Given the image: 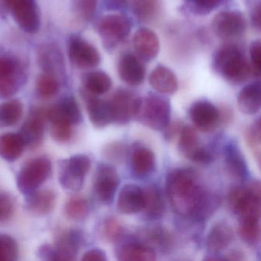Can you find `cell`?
Instances as JSON below:
<instances>
[{"instance_id":"6da1fadb","label":"cell","mask_w":261,"mask_h":261,"mask_svg":"<svg viewBox=\"0 0 261 261\" xmlns=\"http://www.w3.org/2000/svg\"><path fill=\"white\" fill-rule=\"evenodd\" d=\"M166 192L172 208L178 215L192 216L204 189L199 186L197 174L191 169H175L166 179Z\"/></svg>"},{"instance_id":"7a4b0ae2","label":"cell","mask_w":261,"mask_h":261,"mask_svg":"<svg viewBox=\"0 0 261 261\" xmlns=\"http://www.w3.org/2000/svg\"><path fill=\"white\" fill-rule=\"evenodd\" d=\"M171 105L169 100L159 95L139 98L134 119L154 130H162L170 123Z\"/></svg>"},{"instance_id":"3957f363","label":"cell","mask_w":261,"mask_h":261,"mask_svg":"<svg viewBox=\"0 0 261 261\" xmlns=\"http://www.w3.org/2000/svg\"><path fill=\"white\" fill-rule=\"evenodd\" d=\"M214 66L224 79L233 84L242 83L252 72L247 59L234 45L221 48L215 56Z\"/></svg>"},{"instance_id":"277c9868","label":"cell","mask_w":261,"mask_h":261,"mask_svg":"<svg viewBox=\"0 0 261 261\" xmlns=\"http://www.w3.org/2000/svg\"><path fill=\"white\" fill-rule=\"evenodd\" d=\"M91 166L89 157L83 154L62 160L59 165V179L61 186L67 190L74 192L80 190Z\"/></svg>"},{"instance_id":"5b68a950","label":"cell","mask_w":261,"mask_h":261,"mask_svg":"<svg viewBox=\"0 0 261 261\" xmlns=\"http://www.w3.org/2000/svg\"><path fill=\"white\" fill-rule=\"evenodd\" d=\"M51 172V161L46 157H39L31 160L18 174V189L25 195L36 192L46 181Z\"/></svg>"},{"instance_id":"8992f818","label":"cell","mask_w":261,"mask_h":261,"mask_svg":"<svg viewBox=\"0 0 261 261\" xmlns=\"http://www.w3.org/2000/svg\"><path fill=\"white\" fill-rule=\"evenodd\" d=\"M228 204L240 221L260 218V197L250 192L247 186L232 189L229 194Z\"/></svg>"},{"instance_id":"52a82bcc","label":"cell","mask_w":261,"mask_h":261,"mask_svg":"<svg viewBox=\"0 0 261 261\" xmlns=\"http://www.w3.org/2000/svg\"><path fill=\"white\" fill-rule=\"evenodd\" d=\"M4 2L23 31L28 33L39 31L40 17L35 0H4Z\"/></svg>"},{"instance_id":"ba28073f","label":"cell","mask_w":261,"mask_h":261,"mask_svg":"<svg viewBox=\"0 0 261 261\" xmlns=\"http://www.w3.org/2000/svg\"><path fill=\"white\" fill-rule=\"evenodd\" d=\"M120 184L118 173L113 166L100 164L96 170L94 180V190L99 201L109 204L115 197Z\"/></svg>"},{"instance_id":"9c48e42d","label":"cell","mask_w":261,"mask_h":261,"mask_svg":"<svg viewBox=\"0 0 261 261\" xmlns=\"http://www.w3.org/2000/svg\"><path fill=\"white\" fill-rule=\"evenodd\" d=\"M131 23L126 16L109 15L102 18L97 30L103 42L108 45H115L127 37L130 33Z\"/></svg>"},{"instance_id":"30bf717a","label":"cell","mask_w":261,"mask_h":261,"mask_svg":"<svg viewBox=\"0 0 261 261\" xmlns=\"http://www.w3.org/2000/svg\"><path fill=\"white\" fill-rule=\"evenodd\" d=\"M140 97L128 90L120 89L109 100L113 114V122L117 125L129 123L134 119Z\"/></svg>"},{"instance_id":"8fae6325","label":"cell","mask_w":261,"mask_h":261,"mask_svg":"<svg viewBox=\"0 0 261 261\" xmlns=\"http://www.w3.org/2000/svg\"><path fill=\"white\" fill-rule=\"evenodd\" d=\"M246 19L242 13L224 11L214 18L212 28L217 36L222 39H232L243 34L246 30Z\"/></svg>"},{"instance_id":"7c38bea8","label":"cell","mask_w":261,"mask_h":261,"mask_svg":"<svg viewBox=\"0 0 261 261\" xmlns=\"http://www.w3.org/2000/svg\"><path fill=\"white\" fill-rule=\"evenodd\" d=\"M47 119V109L33 111L30 117L23 123L19 136L25 146L36 148L42 143L44 137L45 120Z\"/></svg>"},{"instance_id":"4fadbf2b","label":"cell","mask_w":261,"mask_h":261,"mask_svg":"<svg viewBox=\"0 0 261 261\" xmlns=\"http://www.w3.org/2000/svg\"><path fill=\"white\" fill-rule=\"evenodd\" d=\"M189 116L195 127L203 132H211L220 121L219 110L207 100L195 102L189 110Z\"/></svg>"},{"instance_id":"5bb4252c","label":"cell","mask_w":261,"mask_h":261,"mask_svg":"<svg viewBox=\"0 0 261 261\" xmlns=\"http://www.w3.org/2000/svg\"><path fill=\"white\" fill-rule=\"evenodd\" d=\"M69 56L75 66L84 69L95 68L100 62L97 50L81 38L74 37L71 39L69 44Z\"/></svg>"},{"instance_id":"9a60e30c","label":"cell","mask_w":261,"mask_h":261,"mask_svg":"<svg viewBox=\"0 0 261 261\" xmlns=\"http://www.w3.org/2000/svg\"><path fill=\"white\" fill-rule=\"evenodd\" d=\"M137 241L147 246L155 251H166L172 245V238L165 227L160 225L146 226L142 227L137 233Z\"/></svg>"},{"instance_id":"2e32d148","label":"cell","mask_w":261,"mask_h":261,"mask_svg":"<svg viewBox=\"0 0 261 261\" xmlns=\"http://www.w3.org/2000/svg\"><path fill=\"white\" fill-rule=\"evenodd\" d=\"M143 188L135 184H126L122 188L117 199V210L123 215L142 212L144 206Z\"/></svg>"},{"instance_id":"e0dca14e","label":"cell","mask_w":261,"mask_h":261,"mask_svg":"<svg viewBox=\"0 0 261 261\" xmlns=\"http://www.w3.org/2000/svg\"><path fill=\"white\" fill-rule=\"evenodd\" d=\"M47 119L50 121L64 120L71 125L79 124L82 121V115L75 99L68 96L47 109Z\"/></svg>"},{"instance_id":"ac0fdd59","label":"cell","mask_w":261,"mask_h":261,"mask_svg":"<svg viewBox=\"0 0 261 261\" xmlns=\"http://www.w3.org/2000/svg\"><path fill=\"white\" fill-rule=\"evenodd\" d=\"M118 74L125 83L130 86H138L144 81L146 69L137 56L127 53L120 59Z\"/></svg>"},{"instance_id":"d6986e66","label":"cell","mask_w":261,"mask_h":261,"mask_svg":"<svg viewBox=\"0 0 261 261\" xmlns=\"http://www.w3.org/2000/svg\"><path fill=\"white\" fill-rule=\"evenodd\" d=\"M133 44L137 56L143 60H152L160 51L158 36L149 29L143 28L137 30L134 34Z\"/></svg>"},{"instance_id":"ffe728a7","label":"cell","mask_w":261,"mask_h":261,"mask_svg":"<svg viewBox=\"0 0 261 261\" xmlns=\"http://www.w3.org/2000/svg\"><path fill=\"white\" fill-rule=\"evenodd\" d=\"M84 243L80 230H70L59 238L54 246L56 260H74Z\"/></svg>"},{"instance_id":"44dd1931","label":"cell","mask_w":261,"mask_h":261,"mask_svg":"<svg viewBox=\"0 0 261 261\" xmlns=\"http://www.w3.org/2000/svg\"><path fill=\"white\" fill-rule=\"evenodd\" d=\"M25 207L30 213L43 216L53 212L56 206V195L53 191H38L25 195Z\"/></svg>"},{"instance_id":"7402d4cb","label":"cell","mask_w":261,"mask_h":261,"mask_svg":"<svg viewBox=\"0 0 261 261\" xmlns=\"http://www.w3.org/2000/svg\"><path fill=\"white\" fill-rule=\"evenodd\" d=\"M224 160L227 170L232 175L241 180L247 178L248 168L245 158L236 142L231 141L226 145Z\"/></svg>"},{"instance_id":"603a6c76","label":"cell","mask_w":261,"mask_h":261,"mask_svg":"<svg viewBox=\"0 0 261 261\" xmlns=\"http://www.w3.org/2000/svg\"><path fill=\"white\" fill-rule=\"evenodd\" d=\"M116 256L120 261H152L155 260L156 253L150 247L135 241L119 246Z\"/></svg>"},{"instance_id":"cb8c5ba5","label":"cell","mask_w":261,"mask_h":261,"mask_svg":"<svg viewBox=\"0 0 261 261\" xmlns=\"http://www.w3.org/2000/svg\"><path fill=\"white\" fill-rule=\"evenodd\" d=\"M149 85L157 92L172 94L178 89V81L174 73L166 67L159 65L149 75Z\"/></svg>"},{"instance_id":"d4e9b609","label":"cell","mask_w":261,"mask_h":261,"mask_svg":"<svg viewBox=\"0 0 261 261\" xmlns=\"http://www.w3.org/2000/svg\"><path fill=\"white\" fill-rule=\"evenodd\" d=\"M240 111L247 115H253L259 111L261 105V88L259 82L244 87L238 97Z\"/></svg>"},{"instance_id":"484cf974","label":"cell","mask_w":261,"mask_h":261,"mask_svg":"<svg viewBox=\"0 0 261 261\" xmlns=\"http://www.w3.org/2000/svg\"><path fill=\"white\" fill-rule=\"evenodd\" d=\"M91 123L97 128H103L113 123V114L109 101L90 97L87 105Z\"/></svg>"},{"instance_id":"4316f807","label":"cell","mask_w":261,"mask_h":261,"mask_svg":"<svg viewBox=\"0 0 261 261\" xmlns=\"http://www.w3.org/2000/svg\"><path fill=\"white\" fill-rule=\"evenodd\" d=\"M233 239V232L231 227L224 222L218 223L209 231L206 244L209 250L217 253L227 248Z\"/></svg>"},{"instance_id":"83f0119b","label":"cell","mask_w":261,"mask_h":261,"mask_svg":"<svg viewBox=\"0 0 261 261\" xmlns=\"http://www.w3.org/2000/svg\"><path fill=\"white\" fill-rule=\"evenodd\" d=\"M144 206L143 210L145 218L149 220L159 219L163 216L165 204L160 189L155 186H148L143 189Z\"/></svg>"},{"instance_id":"f1b7e54d","label":"cell","mask_w":261,"mask_h":261,"mask_svg":"<svg viewBox=\"0 0 261 261\" xmlns=\"http://www.w3.org/2000/svg\"><path fill=\"white\" fill-rule=\"evenodd\" d=\"M132 169L138 177H145L152 173L155 168V156L151 149L138 147L132 155Z\"/></svg>"},{"instance_id":"f546056e","label":"cell","mask_w":261,"mask_h":261,"mask_svg":"<svg viewBox=\"0 0 261 261\" xmlns=\"http://www.w3.org/2000/svg\"><path fill=\"white\" fill-rule=\"evenodd\" d=\"M178 148L180 153L192 162L201 150L198 134L192 126H183L178 136Z\"/></svg>"},{"instance_id":"4dcf8cb0","label":"cell","mask_w":261,"mask_h":261,"mask_svg":"<svg viewBox=\"0 0 261 261\" xmlns=\"http://www.w3.org/2000/svg\"><path fill=\"white\" fill-rule=\"evenodd\" d=\"M25 147L19 134L9 133L0 137V156L7 161L17 160L22 155Z\"/></svg>"},{"instance_id":"1f68e13d","label":"cell","mask_w":261,"mask_h":261,"mask_svg":"<svg viewBox=\"0 0 261 261\" xmlns=\"http://www.w3.org/2000/svg\"><path fill=\"white\" fill-rule=\"evenodd\" d=\"M85 88L94 95H101L111 89L112 82L111 77L103 71H93L85 76Z\"/></svg>"},{"instance_id":"d6a6232c","label":"cell","mask_w":261,"mask_h":261,"mask_svg":"<svg viewBox=\"0 0 261 261\" xmlns=\"http://www.w3.org/2000/svg\"><path fill=\"white\" fill-rule=\"evenodd\" d=\"M22 105L19 100H12L0 105V128L16 124L22 116Z\"/></svg>"},{"instance_id":"836d02e7","label":"cell","mask_w":261,"mask_h":261,"mask_svg":"<svg viewBox=\"0 0 261 261\" xmlns=\"http://www.w3.org/2000/svg\"><path fill=\"white\" fill-rule=\"evenodd\" d=\"M160 0H134L133 11L143 22H151L158 16L160 11Z\"/></svg>"},{"instance_id":"e575fe53","label":"cell","mask_w":261,"mask_h":261,"mask_svg":"<svg viewBox=\"0 0 261 261\" xmlns=\"http://www.w3.org/2000/svg\"><path fill=\"white\" fill-rule=\"evenodd\" d=\"M219 205V198L214 194L204 191L198 205L195 207L191 217L198 221L207 219L216 212Z\"/></svg>"},{"instance_id":"d590c367","label":"cell","mask_w":261,"mask_h":261,"mask_svg":"<svg viewBox=\"0 0 261 261\" xmlns=\"http://www.w3.org/2000/svg\"><path fill=\"white\" fill-rule=\"evenodd\" d=\"M240 237L243 241L250 246L258 244L260 238V225L259 220H244L240 221Z\"/></svg>"},{"instance_id":"8d00e7d4","label":"cell","mask_w":261,"mask_h":261,"mask_svg":"<svg viewBox=\"0 0 261 261\" xmlns=\"http://www.w3.org/2000/svg\"><path fill=\"white\" fill-rule=\"evenodd\" d=\"M89 205L88 201L82 197H74L67 201L65 213L68 218L74 221H82L88 216Z\"/></svg>"},{"instance_id":"74e56055","label":"cell","mask_w":261,"mask_h":261,"mask_svg":"<svg viewBox=\"0 0 261 261\" xmlns=\"http://www.w3.org/2000/svg\"><path fill=\"white\" fill-rule=\"evenodd\" d=\"M246 142L253 152L258 163L260 160L261 130L260 120L257 119L248 126L245 132Z\"/></svg>"},{"instance_id":"f35d334b","label":"cell","mask_w":261,"mask_h":261,"mask_svg":"<svg viewBox=\"0 0 261 261\" xmlns=\"http://www.w3.org/2000/svg\"><path fill=\"white\" fill-rule=\"evenodd\" d=\"M36 90L39 97L49 99L59 92V85L57 80L50 74H43L39 77L36 85Z\"/></svg>"},{"instance_id":"ab89813d","label":"cell","mask_w":261,"mask_h":261,"mask_svg":"<svg viewBox=\"0 0 261 261\" xmlns=\"http://www.w3.org/2000/svg\"><path fill=\"white\" fill-rule=\"evenodd\" d=\"M19 247L14 238L0 234V261H14L18 259Z\"/></svg>"},{"instance_id":"60d3db41","label":"cell","mask_w":261,"mask_h":261,"mask_svg":"<svg viewBox=\"0 0 261 261\" xmlns=\"http://www.w3.org/2000/svg\"><path fill=\"white\" fill-rule=\"evenodd\" d=\"M123 225L115 218H108L102 226V237L108 242H116L120 240L123 237Z\"/></svg>"},{"instance_id":"b9f144b4","label":"cell","mask_w":261,"mask_h":261,"mask_svg":"<svg viewBox=\"0 0 261 261\" xmlns=\"http://www.w3.org/2000/svg\"><path fill=\"white\" fill-rule=\"evenodd\" d=\"M98 0H74V13L80 19L91 20L97 10Z\"/></svg>"},{"instance_id":"7bdbcfd3","label":"cell","mask_w":261,"mask_h":261,"mask_svg":"<svg viewBox=\"0 0 261 261\" xmlns=\"http://www.w3.org/2000/svg\"><path fill=\"white\" fill-rule=\"evenodd\" d=\"M51 135L57 142L64 143L70 140L72 135L71 124L64 120L51 121Z\"/></svg>"},{"instance_id":"ee69618b","label":"cell","mask_w":261,"mask_h":261,"mask_svg":"<svg viewBox=\"0 0 261 261\" xmlns=\"http://www.w3.org/2000/svg\"><path fill=\"white\" fill-rule=\"evenodd\" d=\"M23 84L22 74L15 76L7 80L0 81V97L8 98L19 91Z\"/></svg>"},{"instance_id":"f6af8a7d","label":"cell","mask_w":261,"mask_h":261,"mask_svg":"<svg viewBox=\"0 0 261 261\" xmlns=\"http://www.w3.org/2000/svg\"><path fill=\"white\" fill-rule=\"evenodd\" d=\"M103 154L111 161L121 163L127 155V146L121 142H114L105 147Z\"/></svg>"},{"instance_id":"bcb514c9","label":"cell","mask_w":261,"mask_h":261,"mask_svg":"<svg viewBox=\"0 0 261 261\" xmlns=\"http://www.w3.org/2000/svg\"><path fill=\"white\" fill-rule=\"evenodd\" d=\"M16 62L10 58H0V81L7 80L20 74Z\"/></svg>"},{"instance_id":"7dc6e473","label":"cell","mask_w":261,"mask_h":261,"mask_svg":"<svg viewBox=\"0 0 261 261\" xmlns=\"http://www.w3.org/2000/svg\"><path fill=\"white\" fill-rule=\"evenodd\" d=\"M260 51L261 45L259 41H256L250 47V67L254 75L259 77L260 74Z\"/></svg>"},{"instance_id":"c3c4849f","label":"cell","mask_w":261,"mask_h":261,"mask_svg":"<svg viewBox=\"0 0 261 261\" xmlns=\"http://www.w3.org/2000/svg\"><path fill=\"white\" fill-rule=\"evenodd\" d=\"M13 201L9 195H0V221H5L11 218L13 213Z\"/></svg>"},{"instance_id":"681fc988","label":"cell","mask_w":261,"mask_h":261,"mask_svg":"<svg viewBox=\"0 0 261 261\" xmlns=\"http://www.w3.org/2000/svg\"><path fill=\"white\" fill-rule=\"evenodd\" d=\"M183 126L184 124L182 122L178 121V120L172 123H169L164 129V138L167 141H173L177 137L179 136Z\"/></svg>"},{"instance_id":"f907efd6","label":"cell","mask_w":261,"mask_h":261,"mask_svg":"<svg viewBox=\"0 0 261 261\" xmlns=\"http://www.w3.org/2000/svg\"><path fill=\"white\" fill-rule=\"evenodd\" d=\"M82 259L85 261H106L108 258L103 250L94 248L85 253Z\"/></svg>"},{"instance_id":"816d5d0a","label":"cell","mask_w":261,"mask_h":261,"mask_svg":"<svg viewBox=\"0 0 261 261\" xmlns=\"http://www.w3.org/2000/svg\"><path fill=\"white\" fill-rule=\"evenodd\" d=\"M38 256L44 260H56L54 246L48 244L42 245L38 249Z\"/></svg>"},{"instance_id":"f5cc1de1","label":"cell","mask_w":261,"mask_h":261,"mask_svg":"<svg viewBox=\"0 0 261 261\" xmlns=\"http://www.w3.org/2000/svg\"><path fill=\"white\" fill-rule=\"evenodd\" d=\"M192 3L201 10H211L216 7L221 0H192Z\"/></svg>"},{"instance_id":"db71d44e","label":"cell","mask_w":261,"mask_h":261,"mask_svg":"<svg viewBox=\"0 0 261 261\" xmlns=\"http://www.w3.org/2000/svg\"><path fill=\"white\" fill-rule=\"evenodd\" d=\"M252 22L256 28H260V7L258 6L252 15Z\"/></svg>"},{"instance_id":"11a10c76","label":"cell","mask_w":261,"mask_h":261,"mask_svg":"<svg viewBox=\"0 0 261 261\" xmlns=\"http://www.w3.org/2000/svg\"><path fill=\"white\" fill-rule=\"evenodd\" d=\"M227 259L229 260H242L244 259V254L239 250H232L227 255Z\"/></svg>"},{"instance_id":"9f6ffc18","label":"cell","mask_w":261,"mask_h":261,"mask_svg":"<svg viewBox=\"0 0 261 261\" xmlns=\"http://www.w3.org/2000/svg\"><path fill=\"white\" fill-rule=\"evenodd\" d=\"M108 2L111 7H122L124 4V0H108Z\"/></svg>"}]
</instances>
